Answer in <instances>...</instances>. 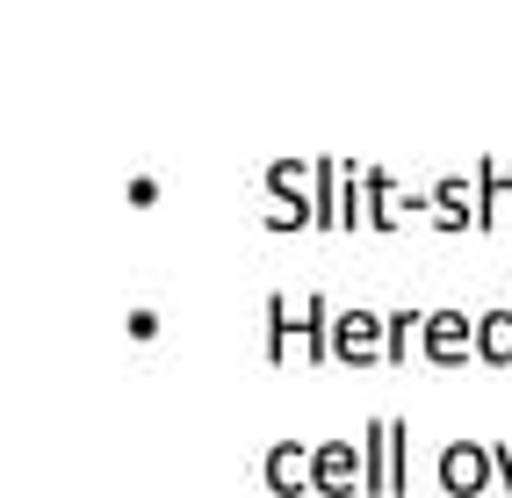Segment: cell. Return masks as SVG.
<instances>
[{"label": "cell", "mask_w": 512, "mask_h": 498, "mask_svg": "<svg viewBox=\"0 0 512 498\" xmlns=\"http://www.w3.org/2000/svg\"><path fill=\"white\" fill-rule=\"evenodd\" d=\"M426 332V318H412V311H397V318H383V361H404V347H412Z\"/></svg>", "instance_id": "8"}, {"label": "cell", "mask_w": 512, "mask_h": 498, "mask_svg": "<svg viewBox=\"0 0 512 498\" xmlns=\"http://www.w3.org/2000/svg\"><path fill=\"white\" fill-rule=\"evenodd\" d=\"M476 354H484V361H498V369L512 361V311H498V318H484V325H476Z\"/></svg>", "instance_id": "7"}, {"label": "cell", "mask_w": 512, "mask_h": 498, "mask_svg": "<svg viewBox=\"0 0 512 498\" xmlns=\"http://www.w3.org/2000/svg\"><path fill=\"white\" fill-rule=\"evenodd\" d=\"M491 462H498V484L512 491V448H491Z\"/></svg>", "instance_id": "9"}, {"label": "cell", "mask_w": 512, "mask_h": 498, "mask_svg": "<svg viewBox=\"0 0 512 498\" xmlns=\"http://www.w3.org/2000/svg\"><path fill=\"white\" fill-rule=\"evenodd\" d=\"M404 441H412L404 419H368V434H361V491L368 498L404 491Z\"/></svg>", "instance_id": "1"}, {"label": "cell", "mask_w": 512, "mask_h": 498, "mask_svg": "<svg viewBox=\"0 0 512 498\" xmlns=\"http://www.w3.org/2000/svg\"><path fill=\"white\" fill-rule=\"evenodd\" d=\"M419 340H426V361H440V369H455L462 354H476V325H469V318H455V311H433Z\"/></svg>", "instance_id": "6"}, {"label": "cell", "mask_w": 512, "mask_h": 498, "mask_svg": "<svg viewBox=\"0 0 512 498\" xmlns=\"http://www.w3.org/2000/svg\"><path fill=\"white\" fill-rule=\"evenodd\" d=\"M260 484L275 498H303L311 491V441H275L260 455Z\"/></svg>", "instance_id": "4"}, {"label": "cell", "mask_w": 512, "mask_h": 498, "mask_svg": "<svg viewBox=\"0 0 512 498\" xmlns=\"http://www.w3.org/2000/svg\"><path fill=\"white\" fill-rule=\"evenodd\" d=\"M332 361H347V369H368V361H383V318H368V311L332 318Z\"/></svg>", "instance_id": "5"}, {"label": "cell", "mask_w": 512, "mask_h": 498, "mask_svg": "<svg viewBox=\"0 0 512 498\" xmlns=\"http://www.w3.org/2000/svg\"><path fill=\"white\" fill-rule=\"evenodd\" d=\"M498 477V462H491V448H476V441H448L440 448V491H455V498H476Z\"/></svg>", "instance_id": "3"}, {"label": "cell", "mask_w": 512, "mask_h": 498, "mask_svg": "<svg viewBox=\"0 0 512 498\" xmlns=\"http://www.w3.org/2000/svg\"><path fill=\"white\" fill-rule=\"evenodd\" d=\"M311 491L361 498V441H311Z\"/></svg>", "instance_id": "2"}]
</instances>
